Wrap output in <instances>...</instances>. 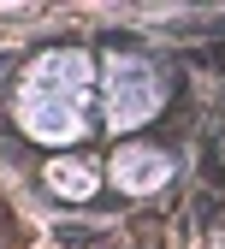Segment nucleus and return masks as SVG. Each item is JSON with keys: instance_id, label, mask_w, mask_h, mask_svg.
<instances>
[{"instance_id": "f257e3e1", "label": "nucleus", "mask_w": 225, "mask_h": 249, "mask_svg": "<svg viewBox=\"0 0 225 249\" xmlns=\"http://www.w3.org/2000/svg\"><path fill=\"white\" fill-rule=\"evenodd\" d=\"M202 59H208V66H213V71H225V48H208Z\"/></svg>"}]
</instances>
